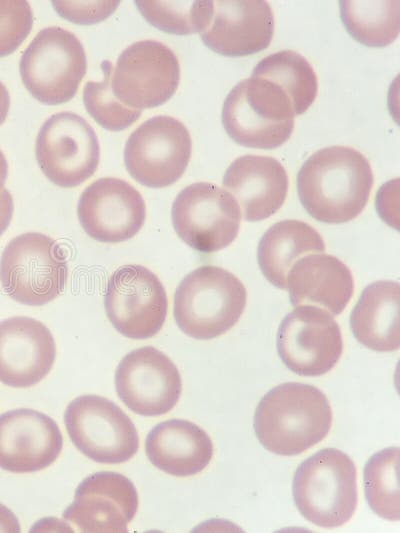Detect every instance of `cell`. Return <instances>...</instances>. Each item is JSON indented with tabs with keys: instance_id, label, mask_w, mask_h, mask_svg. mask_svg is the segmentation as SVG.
I'll use <instances>...</instances> for the list:
<instances>
[{
	"instance_id": "1f68e13d",
	"label": "cell",
	"mask_w": 400,
	"mask_h": 533,
	"mask_svg": "<svg viewBox=\"0 0 400 533\" xmlns=\"http://www.w3.org/2000/svg\"><path fill=\"white\" fill-rule=\"evenodd\" d=\"M56 12L76 24L90 25L109 17L120 1H59L51 2Z\"/></svg>"
},
{
	"instance_id": "4dcf8cb0",
	"label": "cell",
	"mask_w": 400,
	"mask_h": 533,
	"mask_svg": "<svg viewBox=\"0 0 400 533\" xmlns=\"http://www.w3.org/2000/svg\"><path fill=\"white\" fill-rule=\"evenodd\" d=\"M33 13L26 0H0V57L18 49L29 35Z\"/></svg>"
},
{
	"instance_id": "836d02e7",
	"label": "cell",
	"mask_w": 400,
	"mask_h": 533,
	"mask_svg": "<svg viewBox=\"0 0 400 533\" xmlns=\"http://www.w3.org/2000/svg\"><path fill=\"white\" fill-rule=\"evenodd\" d=\"M0 532H20V524L17 517L2 503H0Z\"/></svg>"
},
{
	"instance_id": "d590c367",
	"label": "cell",
	"mask_w": 400,
	"mask_h": 533,
	"mask_svg": "<svg viewBox=\"0 0 400 533\" xmlns=\"http://www.w3.org/2000/svg\"><path fill=\"white\" fill-rule=\"evenodd\" d=\"M8 175V163L5 155L0 150V192L3 190Z\"/></svg>"
},
{
	"instance_id": "52a82bcc",
	"label": "cell",
	"mask_w": 400,
	"mask_h": 533,
	"mask_svg": "<svg viewBox=\"0 0 400 533\" xmlns=\"http://www.w3.org/2000/svg\"><path fill=\"white\" fill-rule=\"evenodd\" d=\"M19 70L30 94L46 105L71 100L86 73L87 59L80 40L59 26L40 30L24 50Z\"/></svg>"
},
{
	"instance_id": "e0dca14e",
	"label": "cell",
	"mask_w": 400,
	"mask_h": 533,
	"mask_svg": "<svg viewBox=\"0 0 400 533\" xmlns=\"http://www.w3.org/2000/svg\"><path fill=\"white\" fill-rule=\"evenodd\" d=\"M77 214L82 228L91 238L102 243H119L141 230L146 205L140 192L131 184L104 177L82 192Z\"/></svg>"
},
{
	"instance_id": "f546056e",
	"label": "cell",
	"mask_w": 400,
	"mask_h": 533,
	"mask_svg": "<svg viewBox=\"0 0 400 533\" xmlns=\"http://www.w3.org/2000/svg\"><path fill=\"white\" fill-rule=\"evenodd\" d=\"M103 81H88L83 90V102L90 116L109 131H121L131 126L141 115V110L126 106L113 94L112 63L103 61Z\"/></svg>"
},
{
	"instance_id": "7402d4cb",
	"label": "cell",
	"mask_w": 400,
	"mask_h": 533,
	"mask_svg": "<svg viewBox=\"0 0 400 533\" xmlns=\"http://www.w3.org/2000/svg\"><path fill=\"white\" fill-rule=\"evenodd\" d=\"M293 306L310 305L339 315L354 291V278L346 264L329 254H308L292 266L287 277Z\"/></svg>"
},
{
	"instance_id": "ffe728a7",
	"label": "cell",
	"mask_w": 400,
	"mask_h": 533,
	"mask_svg": "<svg viewBox=\"0 0 400 533\" xmlns=\"http://www.w3.org/2000/svg\"><path fill=\"white\" fill-rule=\"evenodd\" d=\"M56 345L40 321L15 316L0 321V381L14 388L40 382L52 369Z\"/></svg>"
},
{
	"instance_id": "e575fe53",
	"label": "cell",
	"mask_w": 400,
	"mask_h": 533,
	"mask_svg": "<svg viewBox=\"0 0 400 533\" xmlns=\"http://www.w3.org/2000/svg\"><path fill=\"white\" fill-rule=\"evenodd\" d=\"M10 107V95L5 85L0 81V125L5 121Z\"/></svg>"
},
{
	"instance_id": "ac0fdd59",
	"label": "cell",
	"mask_w": 400,
	"mask_h": 533,
	"mask_svg": "<svg viewBox=\"0 0 400 533\" xmlns=\"http://www.w3.org/2000/svg\"><path fill=\"white\" fill-rule=\"evenodd\" d=\"M63 437L46 414L19 408L0 415V468L31 473L50 466L60 455Z\"/></svg>"
},
{
	"instance_id": "d6986e66",
	"label": "cell",
	"mask_w": 400,
	"mask_h": 533,
	"mask_svg": "<svg viewBox=\"0 0 400 533\" xmlns=\"http://www.w3.org/2000/svg\"><path fill=\"white\" fill-rule=\"evenodd\" d=\"M274 34V15L264 0L213 1V15L200 33L212 51L229 57L266 49Z\"/></svg>"
},
{
	"instance_id": "8992f818",
	"label": "cell",
	"mask_w": 400,
	"mask_h": 533,
	"mask_svg": "<svg viewBox=\"0 0 400 533\" xmlns=\"http://www.w3.org/2000/svg\"><path fill=\"white\" fill-rule=\"evenodd\" d=\"M68 277L66 255L51 237L27 232L13 238L0 258V282L13 300L42 306L64 290Z\"/></svg>"
},
{
	"instance_id": "5b68a950",
	"label": "cell",
	"mask_w": 400,
	"mask_h": 533,
	"mask_svg": "<svg viewBox=\"0 0 400 533\" xmlns=\"http://www.w3.org/2000/svg\"><path fill=\"white\" fill-rule=\"evenodd\" d=\"M294 116L286 93L275 83L254 76L238 82L222 108V124L229 137L256 149L284 144L292 135Z\"/></svg>"
},
{
	"instance_id": "3957f363",
	"label": "cell",
	"mask_w": 400,
	"mask_h": 533,
	"mask_svg": "<svg viewBox=\"0 0 400 533\" xmlns=\"http://www.w3.org/2000/svg\"><path fill=\"white\" fill-rule=\"evenodd\" d=\"M246 288L231 272L204 265L186 275L174 295V318L183 333L198 340L230 330L243 314Z\"/></svg>"
},
{
	"instance_id": "9c48e42d",
	"label": "cell",
	"mask_w": 400,
	"mask_h": 533,
	"mask_svg": "<svg viewBox=\"0 0 400 533\" xmlns=\"http://www.w3.org/2000/svg\"><path fill=\"white\" fill-rule=\"evenodd\" d=\"M191 150L190 133L181 121L167 115L154 116L129 136L124 149L125 167L141 185L167 187L185 172Z\"/></svg>"
},
{
	"instance_id": "d6a6232c",
	"label": "cell",
	"mask_w": 400,
	"mask_h": 533,
	"mask_svg": "<svg viewBox=\"0 0 400 533\" xmlns=\"http://www.w3.org/2000/svg\"><path fill=\"white\" fill-rule=\"evenodd\" d=\"M13 210V198L7 189H3L0 192V236L10 225L13 216Z\"/></svg>"
},
{
	"instance_id": "6da1fadb",
	"label": "cell",
	"mask_w": 400,
	"mask_h": 533,
	"mask_svg": "<svg viewBox=\"0 0 400 533\" xmlns=\"http://www.w3.org/2000/svg\"><path fill=\"white\" fill-rule=\"evenodd\" d=\"M374 177L368 159L348 146L313 153L297 175L299 200L314 219L338 224L355 219L365 208Z\"/></svg>"
},
{
	"instance_id": "9a60e30c",
	"label": "cell",
	"mask_w": 400,
	"mask_h": 533,
	"mask_svg": "<svg viewBox=\"0 0 400 533\" xmlns=\"http://www.w3.org/2000/svg\"><path fill=\"white\" fill-rule=\"evenodd\" d=\"M115 386L121 401L142 416L169 412L182 392L176 365L152 346L137 348L122 358L115 372Z\"/></svg>"
},
{
	"instance_id": "277c9868",
	"label": "cell",
	"mask_w": 400,
	"mask_h": 533,
	"mask_svg": "<svg viewBox=\"0 0 400 533\" xmlns=\"http://www.w3.org/2000/svg\"><path fill=\"white\" fill-rule=\"evenodd\" d=\"M292 493L297 509L309 522L323 528L342 526L357 508L355 464L341 450L321 449L298 466Z\"/></svg>"
},
{
	"instance_id": "44dd1931",
	"label": "cell",
	"mask_w": 400,
	"mask_h": 533,
	"mask_svg": "<svg viewBox=\"0 0 400 533\" xmlns=\"http://www.w3.org/2000/svg\"><path fill=\"white\" fill-rule=\"evenodd\" d=\"M222 183L237 199L244 220L249 222L276 213L289 187L287 172L277 159L254 154L237 157L226 169Z\"/></svg>"
},
{
	"instance_id": "5bb4252c",
	"label": "cell",
	"mask_w": 400,
	"mask_h": 533,
	"mask_svg": "<svg viewBox=\"0 0 400 533\" xmlns=\"http://www.w3.org/2000/svg\"><path fill=\"white\" fill-rule=\"evenodd\" d=\"M280 359L300 376H320L334 368L343 351L340 327L326 310L297 306L281 321L276 338Z\"/></svg>"
},
{
	"instance_id": "4fadbf2b",
	"label": "cell",
	"mask_w": 400,
	"mask_h": 533,
	"mask_svg": "<svg viewBox=\"0 0 400 533\" xmlns=\"http://www.w3.org/2000/svg\"><path fill=\"white\" fill-rule=\"evenodd\" d=\"M180 82V64L175 53L156 40H142L119 55L112 72L115 97L134 109H147L167 102Z\"/></svg>"
},
{
	"instance_id": "603a6c76",
	"label": "cell",
	"mask_w": 400,
	"mask_h": 533,
	"mask_svg": "<svg viewBox=\"0 0 400 533\" xmlns=\"http://www.w3.org/2000/svg\"><path fill=\"white\" fill-rule=\"evenodd\" d=\"M149 461L163 472L186 477L204 470L213 456L210 436L197 424L170 419L157 424L147 435Z\"/></svg>"
},
{
	"instance_id": "7c38bea8",
	"label": "cell",
	"mask_w": 400,
	"mask_h": 533,
	"mask_svg": "<svg viewBox=\"0 0 400 533\" xmlns=\"http://www.w3.org/2000/svg\"><path fill=\"white\" fill-rule=\"evenodd\" d=\"M106 315L123 336L142 340L165 323L168 300L157 275L142 265L119 267L110 276L104 296Z\"/></svg>"
},
{
	"instance_id": "cb8c5ba5",
	"label": "cell",
	"mask_w": 400,
	"mask_h": 533,
	"mask_svg": "<svg viewBox=\"0 0 400 533\" xmlns=\"http://www.w3.org/2000/svg\"><path fill=\"white\" fill-rule=\"evenodd\" d=\"M354 337L365 347L378 352L400 347L399 284L379 280L363 290L350 315Z\"/></svg>"
},
{
	"instance_id": "d4e9b609",
	"label": "cell",
	"mask_w": 400,
	"mask_h": 533,
	"mask_svg": "<svg viewBox=\"0 0 400 533\" xmlns=\"http://www.w3.org/2000/svg\"><path fill=\"white\" fill-rule=\"evenodd\" d=\"M325 243L320 233L300 220H283L267 229L261 237L257 259L265 278L277 288H287L290 269L300 257L323 253Z\"/></svg>"
},
{
	"instance_id": "8fae6325",
	"label": "cell",
	"mask_w": 400,
	"mask_h": 533,
	"mask_svg": "<svg viewBox=\"0 0 400 533\" xmlns=\"http://www.w3.org/2000/svg\"><path fill=\"white\" fill-rule=\"evenodd\" d=\"M35 154L43 174L55 185L73 188L96 171L100 146L91 125L76 113L63 111L41 126Z\"/></svg>"
},
{
	"instance_id": "2e32d148",
	"label": "cell",
	"mask_w": 400,
	"mask_h": 533,
	"mask_svg": "<svg viewBox=\"0 0 400 533\" xmlns=\"http://www.w3.org/2000/svg\"><path fill=\"white\" fill-rule=\"evenodd\" d=\"M137 509L132 481L117 472L101 471L79 484L63 519L79 532L125 533Z\"/></svg>"
},
{
	"instance_id": "484cf974",
	"label": "cell",
	"mask_w": 400,
	"mask_h": 533,
	"mask_svg": "<svg viewBox=\"0 0 400 533\" xmlns=\"http://www.w3.org/2000/svg\"><path fill=\"white\" fill-rule=\"evenodd\" d=\"M251 76L278 85L289 97L295 115L303 114L313 104L318 92L317 75L307 59L293 50H282L259 61Z\"/></svg>"
},
{
	"instance_id": "4316f807",
	"label": "cell",
	"mask_w": 400,
	"mask_h": 533,
	"mask_svg": "<svg viewBox=\"0 0 400 533\" xmlns=\"http://www.w3.org/2000/svg\"><path fill=\"white\" fill-rule=\"evenodd\" d=\"M340 16L347 32L358 42L384 47L399 35V1H339Z\"/></svg>"
},
{
	"instance_id": "ba28073f",
	"label": "cell",
	"mask_w": 400,
	"mask_h": 533,
	"mask_svg": "<svg viewBox=\"0 0 400 533\" xmlns=\"http://www.w3.org/2000/svg\"><path fill=\"white\" fill-rule=\"evenodd\" d=\"M64 423L76 448L98 463L118 464L131 459L139 448V436L129 416L114 402L98 395L73 399Z\"/></svg>"
},
{
	"instance_id": "30bf717a",
	"label": "cell",
	"mask_w": 400,
	"mask_h": 533,
	"mask_svg": "<svg viewBox=\"0 0 400 533\" xmlns=\"http://www.w3.org/2000/svg\"><path fill=\"white\" fill-rule=\"evenodd\" d=\"M175 232L193 249L212 253L237 237L241 213L236 199L210 182L188 185L176 196L171 210Z\"/></svg>"
},
{
	"instance_id": "f1b7e54d",
	"label": "cell",
	"mask_w": 400,
	"mask_h": 533,
	"mask_svg": "<svg viewBox=\"0 0 400 533\" xmlns=\"http://www.w3.org/2000/svg\"><path fill=\"white\" fill-rule=\"evenodd\" d=\"M142 16L157 29L175 35L201 33L213 15V1L136 0Z\"/></svg>"
},
{
	"instance_id": "7a4b0ae2",
	"label": "cell",
	"mask_w": 400,
	"mask_h": 533,
	"mask_svg": "<svg viewBox=\"0 0 400 533\" xmlns=\"http://www.w3.org/2000/svg\"><path fill=\"white\" fill-rule=\"evenodd\" d=\"M332 419L329 400L320 389L286 382L262 397L254 414V430L265 449L293 456L322 441L330 431Z\"/></svg>"
},
{
	"instance_id": "83f0119b",
	"label": "cell",
	"mask_w": 400,
	"mask_h": 533,
	"mask_svg": "<svg viewBox=\"0 0 400 533\" xmlns=\"http://www.w3.org/2000/svg\"><path fill=\"white\" fill-rule=\"evenodd\" d=\"M399 447H387L374 453L363 471L367 503L379 517L398 521L400 497L398 483Z\"/></svg>"
}]
</instances>
